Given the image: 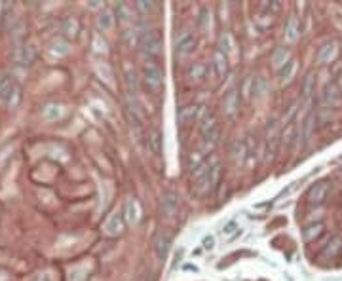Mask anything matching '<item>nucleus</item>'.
Returning a JSON list of instances; mask_svg holds the SVG:
<instances>
[{"instance_id": "nucleus-1", "label": "nucleus", "mask_w": 342, "mask_h": 281, "mask_svg": "<svg viewBox=\"0 0 342 281\" xmlns=\"http://www.w3.org/2000/svg\"><path fill=\"white\" fill-rule=\"evenodd\" d=\"M143 86L148 93L160 95L162 87H164V73L158 63L154 61H147L143 65Z\"/></svg>"}, {"instance_id": "nucleus-2", "label": "nucleus", "mask_w": 342, "mask_h": 281, "mask_svg": "<svg viewBox=\"0 0 342 281\" xmlns=\"http://www.w3.org/2000/svg\"><path fill=\"white\" fill-rule=\"evenodd\" d=\"M21 101L19 84L10 76H0V103L4 107H17Z\"/></svg>"}, {"instance_id": "nucleus-3", "label": "nucleus", "mask_w": 342, "mask_h": 281, "mask_svg": "<svg viewBox=\"0 0 342 281\" xmlns=\"http://www.w3.org/2000/svg\"><path fill=\"white\" fill-rule=\"evenodd\" d=\"M200 135L203 139L206 148H213L217 145V140H219V126H217V120H215V116L211 112L201 114Z\"/></svg>"}, {"instance_id": "nucleus-4", "label": "nucleus", "mask_w": 342, "mask_h": 281, "mask_svg": "<svg viewBox=\"0 0 342 281\" xmlns=\"http://www.w3.org/2000/svg\"><path fill=\"white\" fill-rule=\"evenodd\" d=\"M139 46L145 52V55L148 57H158L162 54V48H164V42H162V34L158 31H145V33L139 36Z\"/></svg>"}, {"instance_id": "nucleus-5", "label": "nucleus", "mask_w": 342, "mask_h": 281, "mask_svg": "<svg viewBox=\"0 0 342 281\" xmlns=\"http://www.w3.org/2000/svg\"><path fill=\"white\" fill-rule=\"evenodd\" d=\"M196 48V36L190 31H183L177 40H175V52L177 55H188L192 54Z\"/></svg>"}, {"instance_id": "nucleus-6", "label": "nucleus", "mask_w": 342, "mask_h": 281, "mask_svg": "<svg viewBox=\"0 0 342 281\" xmlns=\"http://www.w3.org/2000/svg\"><path fill=\"white\" fill-rule=\"evenodd\" d=\"M280 145V135H278V124L272 122L268 126V135H266V145H264V160H272Z\"/></svg>"}, {"instance_id": "nucleus-7", "label": "nucleus", "mask_w": 342, "mask_h": 281, "mask_svg": "<svg viewBox=\"0 0 342 281\" xmlns=\"http://www.w3.org/2000/svg\"><path fill=\"white\" fill-rule=\"evenodd\" d=\"M213 160H203L200 166L192 171V179H194L198 188H208V177H209V171H211V166H213Z\"/></svg>"}, {"instance_id": "nucleus-8", "label": "nucleus", "mask_w": 342, "mask_h": 281, "mask_svg": "<svg viewBox=\"0 0 342 281\" xmlns=\"http://www.w3.org/2000/svg\"><path fill=\"white\" fill-rule=\"evenodd\" d=\"M169 249H171V234H169V232H158V236H156V240H154L156 256H158L160 261H164V259L168 256Z\"/></svg>"}, {"instance_id": "nucleus-9", "label": "nucleus", "mask_w": 342, "mask_h": 281, "mask_svg": "<svg viewBox=\"0 0 342 281\" xmlns=\"http://www.w3.org/2000/svg\"><path fill=\"white\" fill-rule=\"evenodd\" d=\"M327 194H329V184L325 181L322 182H315L314 186L310 188L308 192V200L312 205H322L323 201L327 200Z\"/></svg>"}, {"instance_id": "nucleus-10", "label": "nucleus", "mask_w": 342, "mask_h": 281, "mask_svg": "<svg viewBox=\"0 0 342 281\" xmlns=\"http://www.w3.org/2000/svg\"><path fill=\"white\" fill-rule=\"evenodd\" d=\"M336 55V42H325L317 54H315V61L317 63H331V59H335Z\"/></svg>"}, {"instance_id": "nucleus-11", "label": "nucleus", "mask_w": 342, "mask_h": 281, "mask_svg": "<svg viewBox=\"0 0 342 281\" xmlns=\"http://www.w3.org/2000/svg\"><path fill=\"white\" fill-rule=\"evenodd\" d=\"M147 147H148V150H150V152H152L154 156H160L162 154V133H160V129L152 127V129L148 131Z\"/></svg>"}, {"instance_id": "nucleus-12", "label": "nucleus", "mask_w": 342, "mask_h": 281, "mask_svg": "<svg viewBox=\"0 0 342 281\" xmlns=\"http://www.w3.org/2000/svg\"><path fill=\"white\" fill-rule=\"evenodd\" d=\"M105 230H107L108 236L122 234V230H124V217H122V213L110 215V219H108L107 224H105Z\"/></svg>"}, {"instance_id": "nucleus-13", "label": "nucleus", "mask_w": 342, "mask_h": 281, "mask_svg": "<svg viewBox=\"0 0 342 281\" xmlns=\"http://www.w3.org/2000/svg\"><path fill=\"white\" fill-rule=\"evenodd\" d=\"M213 71H215V76H217V80H221L222 76L228 73V59L226 55L221 54L219 50L215 52V57H213Z\"/></svg>"}, {"instance_id": "nucleus-14", "label": "nucleus", "mask_w": 342, "mask_h": 281, "mask_svg": "<svg viewBox=\"0 0 342 281\" xmlns=\"http://www.w3.org/2000/svg\"><path fill=\"white\" fill-rule=\"evenodd\" d=\"M338 101H340V89L336 84H331V86L325 87V91H323V103L329 105V107H335L338 105Z\"/></svg>"}, {"instance_id": "nucleus-15", "label": "nucleus", "mask_w": 342, "mask_h": 281, "mask_svg": "<svg viewBox=\"0 0 342 281\" xmlns=\"http://www.w3.org/2000/svg\"><path fill=\"white\" fill-rule=\"evenodd\" d=\"M314 112H308V116L304 118V122L301 124V137H302V143H304V147L308 145L310 137H312V131H314Z\"/></svg>"}, {"instance_id": "nucleus-16", "label": "nucleus", "mask_w": 342, "mask_h": 281, "mask_svg": "<svg viewBox=\"0 0 342 281\" xmlns=\"http://www.w3.org/2000/svg\"><path fill=\"white\" fill-rule=\"evenodd\" d=\"M221 173H222V166L219 163V160H213V166H211V171H209L208 177V190H215L219 181H221Z\"/></svg>"}, {"instance_id": "nucleus-17", "label": "nucleus", "mask_w": 342, "mask_h": 281, "mask_svg": "<svg viewBox=\"0 0 342 281\" xmlns=\"http://www.w3.org/2000/svg\"><path fill=\"white\" fill-rule=\"evenodd\" d=\"M139 203L135 200H128L126 201V221L129 222V224H135V222L139 221Z\"/></svg>"}, {"instance_id": "nucleus-18", "label": "nucleus", "mask_w": 342, "mask_h": 281, "mask_svg": "<svg viewBox=\"0 0 342 281\" xmlns=\"http://www.w3.org/2000/svg\"><path fill=\"white\" fill-rule=\"evenodd\" d=\"M340 249H342V240L340 238H333V240L329 241L327 247L323 249L322 256L323 259H335L336 254L340 253Z\"/></svg>"}, {"instance_id": "nucleus-19", "label": "nucleus", "mask_w": 342, "mask_h": 281, "mask_svg": "<svg viewBox=\"0 0 342 281\" xmlns=\"http://www.w3.org/2000/svg\"><path fill=\"white\" fill-rule=\"evenodd\" d=\"M116 17H118L120 23L128 25V23H131V19H133V10H131L128 4H118V6H116Z\"/></svg>"}, {"instance_id": "nucleus-20", "label": "nucleus", "mask_w": 342, "mask_h": 281, "mask_svg": "<svg viewBox=\"0 0 342 281\" xmlns=\"http://www.w3.org/2000/svg\"><path fill=\"white\" fill-rule=\"evenodd\" d=\"M289 50L287 48H278V50H276L274 52V55H272V61H274V65L276 67H278V71H280V68L283 67V65H287L289 61Z\"/></svg>"}, {"instance_id": "nucleus-21", "label": "nucleus", "mask_w": 342, "mask_h": 281, "mask_svg": "<svg viewBox=\"0 0 342 281\" xmlns=\"http://www.w3.org/2000/svg\"><path fill=\"white\" fill-rule=\"evenodd\" d=\"M323 230H325V226H323V222H315V224H310L306 230H304V240L306 241H314L317 240L320 236L323 234Z\"/></svg>"}, {"instance_id": "nucleus-22", "label": "nucleus", "mask_w": 342, "mask_h": 281, "mask_svg": "<svg viewBox=\"0 0 342 281\" xmlns=\"http://www.w3.org/2000/svg\"><path fill=\"white\" fill-rule=\"evenodd\" d=\"M299 38V25H297L295 17H289L287 23H285V40L287 42H295Z\"/></svg>"}, {"instance_id": "nucleus-23", "label": "nucleus", "mask_w": 342, "mask_h": 281, "mask_svg": "<svg viewBox=\"0 0 342 281\" xmlns=\"http://www.w3.org/2000/svg\"><path fill=\"white\" fill-rule=\"evenodd\" d=\"M17 61H19L21 65H31L34 61V50L31 46H23L19 48V52H17Z\"/></svg>"}, {"instance_id": "nucleus-24", "label": "nucleus", "mask_w": 342, "mask_h": 281, "mask_svg": "<svg viewBox=\"0 0 342 281\" xmlns=\"http://www.w3.org/2000/svg\"><path fill=\"white\" fill-rule=\"evenodd\" d=\"M97 23H99V27L103 29V31H110V29L114 27L112 14H110L108 10H103V12L99 14V17H97Z\"/></svg>"}, {"instance_id": "nucleus-25", "label": "nucleus", "mask_w": 342, "mask_h": 281, "mask_svg": "<svg viewBox=\"0 0 342 281\" xmlns=\"http://www.w3.org/2000/svg\"><path fill=\"white\" fill-rule=\"evenodd\" d=\"M219 52L224 55L234 52V42H232V36H230V34H222L221 38H219Z\"/></svg>"}, {"instance_id": "nucleus-26", "label": "nucleus", "mask_w": 342, "mask_h": 281, "mask_svg": "<svg viewBox=\"0 0 342 281\" xmlns=\"http://www.w3.org/2000/svg\"><path fill=\"white\" fill-rule=\"evenodd\" d=\"M315 89V78H314V73H310L306 78H304V84H302V93L304 97H310V95L314 93Z\"/></svg>"}, {"instance_id": "nucleus-27", "label": "nucleus", "mask_w": 342, "mask_h": 281, "mask_svg": "<svg viewBox=\"0 0 342 281\" xmlns=\"http://www.w3.org/2000/svg\"><path fill=\"white\" fill-rule=\"evenodd\" d=\"M224 107H226L228 114L236 112V107H238V93H236V91H230V93L226 95V99H224Z\"/></svg>"}, {"instance_id": "nucleus-28", "label": "nucleus", "mask_w": 342, "mask_h": 281, "mask_svg": "<svg viewBox=\"0 0 342 281\" xmlns=\"http://www.w3.org/2000/svg\"><path fill=\"white\" fill-rule=\"evenodd\" d=\"M293 73H295V61H293V59H291L287 65H283V67L278 71V74H280V78H282V80H289V78L293 76Z\"/></svg>"}, {"instance_id": "nucleus-29", "label": "nucleus", "mask_w": 342, "mask_h": 281, "mask_svg": "<svg viewBox=\"0 0 342 281\" xmlns=\"http://www.w3.org/2000/svg\"><path fill=\"white\" fill-rule=\"evenodd\" d=\"M164 205H166V211H168L169 215H173L175 209H177V205H179L177 196H175V194H168V196H166V200H164Z\"/></svg>"}, {"instance_id": "nucleus-30", "label": "nucleus", "mask_w": 342, "mask_h": 281, "mask_svg": "<svg viewBox=\"0 0 342 281\" xmlns=\"http://www.w3.org/2000/svg\"><path fill=\"white\" fill-rule=\"evenodd\" d=\"M196 118V107H185L181 110V124L183 126H187L190 120H194Z\"/></svg>"}, {"instance_id": "nucleus-31", "label": "nucleus", "mask_w": 342, "mask_h": 281, "mask_svg": "<svg viewBox=\"0 0 342 281\" xmlns=\"http://www.w3.org/2000/svg\"><path fill=\"white\" fill-rule=\"evenodd\" d=\"M65 34H67L69 38H74L76 36V33H78V23L76 21H73V19H69L67 23H65Z\"/></svg>"}, {"instance_id": "nucleus-32", "label": "nucleus", "mask_w": 342, "mask_h": 281, "mask_svg": "<svg viewBox=\"0 0 342 281\" xmlns=\"http://www.w3.org/2000/svg\"><path fill=\"white\" fill-rule=\"evenodd\" d=\"M238 234V224L236 222H228L226 226L222 228V236H224V240H230V238H234Z\"/></svg>"}, {"instance_id": "nucleus-33", "label": "nucleus", "mask_w": 342, "mask_h": 281, "mask_svg": "<svg viewBox=\"0 0 342 281\" xmlns=\"http://www.w3.org/2000/svg\"><path fill=\"white\" fill-rule=\"evenodd\" d=\"M135 8H137L139 12H143V14H148V12H152V10H154V2H147V0H139V2L135 4Z\"/></svg>"}, {"instance_id": "nucleus-34", "label": "nucleus", "mask_w": 342, "mask_h": 281, "mask_svg": "<svg viewBox=\"0 0 342 281\" xmlns=\"http://www.w3.org/2000/svg\"><path fill=\"white\" fill-rule=\"evenodd\" d=\"M215 247V238L213 236H206L203 238V249H213Z\"/></svg>"}]
</instances>
